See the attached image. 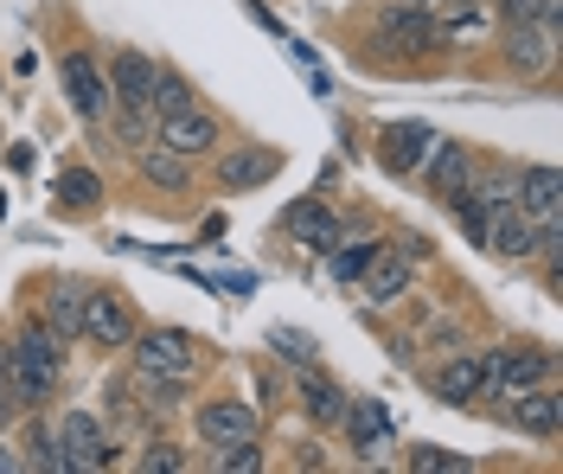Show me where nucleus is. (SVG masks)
<instances>
[{"label":"nucleus","mask_w":563,"mask_h":474,"mask_svg":"<svg viewBox=\"0 0 563 474\" xmlns=\"http://www.w3.org/2000/svg\"><path fill=\"white\" fill-rule=\"evenodd\" d=\"M58 378H65V340L52 328H26L13 340V353H7V385H13V404H26V410H45L52 392H58Z\"/></svg>","instance_id":"1"},{"label":"nucleus","mask_w":563,"mask_h":474,"mask_svg":"<svg viewBox=\"0 0 563 474\" xmlns=\"http://www.w3.org/2000/svg\"><path fill=\"white\" fill-rule=\"evenodd\" d=\"M551 378V353H538V346H499L487 353V398H519L531 385H544Z\"/></svg>","instance_id":"2"},{"label":"nucleus","mask_w":563,"mask_h":474,"mask_svg":"<svg viewBox=\"0 0 563 474\" xmlns=\"http://www.w3.org/2000/svg\"><path fill=\"white\" fill-rule=\"evenodd\" d=\"M192 365H199V353H192V340H186L179 328H167V333L154 328V333L135 340V372L141 378H179V385H186Z\"/></svg>","instance_id":"3"},{"label":"nucleus","mask_w":563,"mask_h":474,"mask_svg":"<svg viewBox=\"0 0 563 474\" xmlns=\"http://www.w3.org/2000/svg\"><path fill=\"white\" fill-rule=\"evenodd\" d=\"M378 38H385L390 52H429L442 38V26H435V13L422 0H397V7L378 13Z\"/></svg>","instance_id":"4"},{"label":"nucleus","mask_w":563,"mask_h":474,"mask_svg":"<svg viewBox=\"0 0 563 474\" xmlns=\"http://www.w3.org/2000/svg\"><path fill=\"white\" fill-rule=\"evenodd\" d=\"M211 174H218L224 192H256L263 180H276V174H282V154H276V147H263V142H256V147H224Z\"/></svg>","instance_id":"5"},{"label":"nucleus","mask_w":563,"mask_h":474,"mask_svg":"<svg viewBox=\"0 0 563 474\" xmlns=\"http://www.w3.org/2000/svg\"><path fill=\"white\" fill-rule=\"evenodd\" d=\"M435 129H422V122H397V129H385V142H378V161H385L397 180H410V174H422L429 167V154H435Z\"/></svg>","instance_id":"6"},{"label":"nucleus","mask_w":563,"mask_h":474,"mask_svg":"<svg viewBox=\"0 0 563 474\" xmlns=\"http://www.w3.org/2000/svg\"><path fill=\"white\" fill-rule=\"evenodd\" d=\"M558 33L563 20H531V26H506V58H512V71H551V58H558Z\"/></svg>","instance_id":"7"},{"label":"nucleus","mask_w":563,"mask_h":474,"mask_svg":"<svg viewBox=\"0 0 563 474\" xmlns=\"http://www.w3.org/2000/svg\"><path fill=\"white\" fill-rule=\"evenodd\" d=\"M154 142L174 147V154H186V161H192V154H211V147H218V115L192 110V103H186V110H167V115H161V135H154Z\"/></svg>","instance_id":"8"},{"label":"nucleus","mask_w":563,"mask_h":474,"mask_svg":"<svg viewBox=\"0 0 563 474\" xmlns=\"http://www.w3.org/2000/svg\"><path fill=\"white\" fill-rule=\"evenodd\" d=\"M58 77H65L70 110L84 115V122H103V115H109V84H103V71H97L84 52H70L65 65H58Z\"/></svg>","instance_id":"9"},{"label":"nucleus","mask_w":563,"mask_h":474,"mask_svg":"<svg viewBox=\"0 0 563 474\" xmlns=\"http://www.w3.org/2000/svg\"><path fill=\"white\" fill-rule=\"evenodd\" d=\"M154 77H161V65H154L147 52H115V58H109V97H115L122 110H147Z\"/></svg>","instance_id":"10"},{"label":"nucleus","mask_w":563,"mask_h":474,"mask_svg":"<svg viewBox=\"0 0 563 474\" xmlns=\"http://www.w3.org/2000/svg\"><path fill=\"white\" fill-rule=\"evenodd\" d=\"M487 251H499L506 263H531V256H538V219L519 212V206H493Z\"/></svg>","instance_id":"11"},{"label":"nucleus","mask_w":563,"mask_h":474,"mask_svg":"<svg viewBox=\"0 0 563 474\" xmlns=\"http://www.w3.org/2000/svg\"><path fill=\"white\" fill-rule=\"evenodd\" d=\"M358 283H365V301H372V308H390V301H404V295H410L417 263H410L404 251H378L372 263H365V276H358Z\"/></svg>","instance_id":"12"},{"label":"nucleus","mask_w":563,"mask_h":474,"mask_svg":"<svg viewBox=\"0 0 563 474\" xmlns=\"http://www.w3.org/2000/svg\"><path fill=\"white\" fill-rule=\"evenodd\" d=\"M97 346H129V333H135V315H129V301L122 295H84V328Z\"/></svg>","instance_id":"13"},{"label":"nucleus","mask_w":563,"mask_h":474,"mask_svg":"<svg viewBox=\"0 0 563 474\" xmlns=\"http://www.w3.org/2000/svg\"><path fill=\"white\" fill-rule=\"evenodd\" d=\"M58 442H65L70 469H97V462H109V437H103V423H97L90 410H65V417H58Z\"/></svg>","instance_id":"14"},{"label":"nucleus","mask_w":563,"mask_h":474,"mask_svg":"<svg viewBox=\"0 0 563 474\" xmlns=\"http://www.w3.org/2000/svg\"><path fill=\"white\" fill-rule=\"evenodd\" d=\"M435 398H442V404L487 398V353H455V360L435 372Z\"/></svg>","instance_id":"15"},{"label":"nucleus","mask_w":563,"mask_h":474,"mask_svg":"<svg viewBox=\"0 0 563 474\" xmlns=\"http://www.w3.org/2000/svg\"><path fill=\"white\" fill-rule=\"evenodd\" d=\"M512 199H519V212H531L538 224H558V199H563V180H558V167H526L519 180H512Z\"/></svg>","instance_id":"16"},{"label":"nucleus","mask_w":563,"mask_h":474,"mask_svg":"<svg viewBox=\"0 0 563 474\" xmlns=\"http://www.w3.org/2000/svg\"><path fill=\"white\" fill-rule=\"evenodd\" d=\"M512 423H519L526 437H558L563 430V392H551V385L519 392V398H512Z\"/></svg>","instance_id":"17"},{"label":"nucleus","mask_w":563,"mask_h":474,"mask_svg":"<svg viewBox=\"0 0 563 474\" xmlns=\"http://www.w3.org/2000/svg\"><path fill=\"white\" fill-rule=\"evenodd\" d=\"M288 231H295V238H301V244H308V251H333V244H340V238H346V231H340V219H333V206H320V199H301V206H288Z\"/></svg>","instance_id":"18"},{"label":"nucleus","mask_w":563,"mask_h":474,"mask_svg":"<svg viewBox=\"0 0 563 474\" xmlns=\"http://www.w3.org/2000/svg\"><path fill=\"white\" fill-rule=\"evenodd\" d=\"M199 437L211 442V449H224V442H244L256 437V410L250 404H231V398H218L199 410Z\"/></svg>","instance_id":"19"},{"label":"nucleus","mask_w":563,"mask_h":474,"mask_svg":"<svg viewBox=\"0 0 563 474\" xmlns=\"http://www.w3.org/2000/svg\"><path fill=\"white\" fill-rule=\"evenodd\" d=\"M135 161H141V180L154 186V192H186V186H192V167H186V154H174V147L141 142Z\"/></svg>","instance_id":"20"},{"label":"nucleus","mask_w":563,"mask_h":474,"mask_svg":"<svg viewBox=\"0 0 563 474\" xmlns=\"http://www.w3.org/2000/svg\"><path fill=\"white\" fill-rule=\"evenodd\" d=\"M422 174H429L435 192H449V199H455L461 186H467V174H474V154H467V142H435V154H429V167H422Z\"/></svg>","instance_id":"21"},{"label":"nucleus","mask_w":563,"mask_h":474,"mask_svg":"<svg viewBox=\"0 0 563 474\" xmlns=\"http://www.w3.org/2000/svg\"><path fill=\"white\" fill-rule=\"evenodd\" d=\"M301 410H308L314 430H333V423L346 417V392H340L333 378H301Z\"/></svg>","instance_id":"22"},{"label":"nucleus","mask_w":563,"mask_h":474,"mask_svg":"<svg viewBox=\"0 0 563 474\" xmlns=\"http://www.w3.org/2000/svg\"><path fill=\"white\" fill-rule=\"evenodd\" d=\"M340 423L352 430V442H358V455H378V442H385V430H390L378 404H352V398H346V417H340Z\"/></svg>","instance_id":"23"},{"label":"nucleus","mask_w":563,"mask_h":474,"mask_svg":"<svg viewBox=\"0 0 563 474\" xmlns=\"http://www.w3.org/2000/svg\"><path fill=\"white\" fill-rule=\"evenodd\" d=\"M45 328L58 333V340H70V333L84 328V295L77 289H52L45 295Z\"/></svg>","instance_id":"24"},{"label":"nucleus","mask_w":563,"mask_h":474,"mask_svg":"<svg viewBox=\"0 0 563 474\" xmlns=\"http://www.w3.org/2000/svg\"><path fill=\"white\" fill-rule=\"evenodd\" d=\"M327 256H333V276H340V283H358V276H365V263L378 256V244H372V238H365V244H358V238H340Z\"/></svg>","instance_id":"25"},{"label":"nucleus","mask_w":563,"mask_h":474,"mask_svg":"<svg viewBox=\"0 0 563 474\" xmlns=\"http://www.w3.org/2000/svg\"><path fill=\"white\" fill-rule=\"evenodd\" d=\"M97 192H103V186H97L90 167H65V174H58V199H65L70 212H90V206H97Z\"/></svg>","instance_id":"26"},{"label":"nucleus","mask_w":563,"mask_h":474,"mask_svg":"<svg viewBox=\"0 0 563 474\" xmlns=\"http://www.w3.org/2000/svg\"><path fill=\"white\" fill-rule=\"evenodd\" d=\"M186 103H192V84H186V77H154V97H147V110L154 115H167V110H186Z\"/></svg>","instance_id":"27"},{"label":"nucleus","mask_w":563,"mask_h":474,"mask_svg":"<svg viewBox=\"0 0 563 474\" xmlns=\"http://www.w3.org/2000/svg\"><path fill=\"white\" fill-rule=\"evenodd\" d=\"M499 20L506 26H531V20H563L558 0H499Z\"/></svg>","instance_id":"28"},{"label":"nucleus","mask_w":563,"mask_h":474,"mask_svg":"<svg viewBox=\"0 0 563 474\" xmlns=\"http://www.w3.org/2000/svg\"><path fill=\"white\" fill-rule=\"evenodd\" d=\"M218 469H224V474H256V469H263V449H256V437H244V442H224Z\"/></svg>","instance_id":"29"},{"label":"nucleus","mask_w":563,"mask_h":474,"mask_svg":"<svg viewBox=\"0 0 563 474\" xmlns=\"http://www.w3.org/2000/svg\"><path fill=\"white\" fill-rule=\"evenodd\" d=\"M410 469H429V474H461V469H467V455H449V449H429V442H422L417 455H410Z\"/></svg>","instance_id":"30"},{"label":"nucleus","mask_w":563,"mask_h":474,"mask_svg":"<svg viewBox=\"0 0 563 474\" xmlns=\"http://www.w3.org/2000/svg\"><path fill=\"white\" fill-rule=\"evenodd\" d=\"M455 219L467 224L481 244H487V224H493V206H487V199H455Z\"/></svg>","instance_id":"31"},{"label":"nucleus","mask_w":563,"mask_h":474,"mask_svg":"<svg viewBox=\"0 0 563 474\" xmlns=\"http://www.w3.org/2000/svg\"><path fill=\"white\" fill-rule=\"evenodd\" d=\"M141 469H147V474H174V469H186V455L161 442V449H147V455H141Z\"/></svg>","instance_id":"32"},{"label":"nucleus","mask_w":563,"mask_h":474,"mask_svg":"<svg viewBox=\"0 0 563 474\" xmlns=\"http://www.w3.org/2000/svg\"><path fill=\"white\" fill-rule=\"evenodd\" d=\"M115 135H122V147H141V142H147V122H141V110H122V115H115Z\"/></svg>","instance_id":"33"},{"label":"nucleus","mask_w":563,"mask_h":474,"mask_svg":"<svg viewBox=\"0 0 563 474\" xmlns=\"http://www.w3.org/2000/svg\"><path fill=\"white\" fill-rule=\"evenodd\" d=\"M449 33H455V38H474V33H481V13H461V20L449 26Z\"/></svg>","instance_id":"34"},{"label":"nucleus","mask_w":563,"mask_h":474,"mask_svg":"<svg viewBox=\"0 0 563 474\" xmlns=\"http://www.w3.org/2000/svg\"><path fill=\"white\" fill-rule=\"evenodd\" d=\"M397 251L410 256V263H422V256H429V238H404V244H397Z\"/></svg>","instance_id":"35"},{"label":"nucleus","mask_w":563,"mask_h":474,"mask_svg":"<svg viewBox=\"0 0 563 474\" xmlns=\"http://www.w3.org/2000/svg\"><path fill=\"white\" fill-rule=\"evenodd\" d=\"M7 410H13V385H7V365H0V423H7Z\"/></svg>","instance_id":"36"},{"label":"nucleus","mask_w":563,"mask_h":474,"mask_svg":"<svg viewBox=\"0 0 563 474\" xmlns=\"http://www.w3.org/2000/svg\"><path fill=\"white\" fill-rule=\"evenodd\" d=\"M20 469V455H13V449H0V474H13Z\"/></svg>","instance_id":"37"},{"label":"nucleus","mask_w":563,"mask_h":474,"mask_svg":"<svg viewBox=\"0 0 563 474\" xmlns=\"http://www.w3.org/2000/svg\"><path fill=\"white\" fill-rule=\"evenodd\" d=\"M467 7H474V0H467Z\"/></svg>","instance_id":"38"},{"label":"nucleus","mask_w":563,"mask_h":474,"mask_svg":"<svg viewBox=\"0 0 563 474\" xmlns=\"http://www.w3.org/2000/svg\"><path fill=\"white\" fill-rule=\"evenodd\" d=\"M422 7H429V0H422Z\"/></svg>","instance_id":"39"}]
</instances>
